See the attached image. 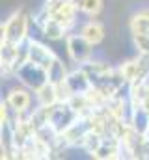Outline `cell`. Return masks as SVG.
I'll use <instances>...</instances> for the list:
<instances>
[{"instance_id": "obj_1", "label": "cell", "mask_w": 149, "mask_h": 160, "mask_svg": "<svg viewBox=\"0 0 149 160\" xmlns=\"http://www.w3.org/2000/svg\"><path fill=\"white\" fill-rule=\"evenodd\" d=\"M26 28H28V19L23 11L15 13L11 19H8V22L2 28V41L4 43H11V45H21V41L26 36Z\"/></svg>"}, {"instance_id": "obj_2", "label": "cell", "mask_w": 149, "mask_h": 160, "mask_svg": "<svg viewBox=\"0 0 149 160\" xmlns=\"http://www.w3.org/2000/svg\"><path fill=\"white\" fill-rule=\"evenodd\" d=\"M17 75H19V78L23 80L26 86H30L34 89H39L41 86H45L49 82L47 69L34 63V62H30V60H26L23 65L17 67Z\"/></svg>"}, {"instance_id": "obj_3", "label": "cell", "mask_w": 149, "mask_h": 160, "mask_svg": "<svg viewBox=\"0 0 149 160\" xmlns=\"http://www.w3.org/2000/svg\"><path fill=\"white\" fill-rule=\"evenodd\" d=\"M78 118L80 116L73 110V106L69 102H64L62 106H54L52 116H50V125L54 127V130L58 134H64Z\"/></svg>"}, {"instance_id": "obj_4", "label": "cell", "mask_w": 149, "mask_h": 160, "mask_svg": "<svg viewBox=\"0 0 149 160\" xmlns=\"http://www.w3.org/2000/svg\"><path fill=\"white\" fill-rule=\"evenodd\" d=\"M93 43L86 39L84 36H69L67 38V52L76 63H88L91 56Z\"/></svg>"}, {"instance_id": "obj_5", "label": "cell", "mask_w": 149, "mask_h": 160, "mask_svg": "<svg viewBox=\"0 0 149 160\" xmlns=\"http://www.w3.org/2000/svg\"><path fill=\"white\" fill-rule=\"evenodd\" d=\"M65 84L73 95H86L93 88L91 78H90V75H86V71H74L71 75H67Z\"/></svg>"}, {"instance_id": "obj_6", "label": "cell", "mask_w": 149, "mask_h": 160, "mask_svg": "<svg viewBox=\"0 0 149 160\" xmlns=\"http://www.w3.org/2000/svg\"><path fill=\"white\" fill-rule=\"evenodd\" d=\"M28 60L41 65V67H45V69H49L50 63L54 62V54L49 48H45L43 45H39L36 41H30L28 43Z\"/></svg>"}, {"instance_id": "obj_7", "label": "cell", "mask_w": 149, "mask_h": 160, "mask_svg": "<svg viewBox=\"0 0 149 160\" xmlns=\"http://www.w3.org/2000/svg\"><path fill=\"white\" fill-rule=\"evenodd\" d=\"M8 102L15 112H24L30 104V95L24 89H13L8 97Z\"/></svg>"}, {"instance_id": "obj_8", "label": "cell", "mask_w": 149, "mask_h": 160, "mask_svg": "<svg viewBox=\"0 0 149 160\" xmlns=\"http://www.w3.org/2000/svg\"><path fill=\"white\" fill-rule=\"evenodd\" d=\"M65 24L64 22H60L58 19H54V17H49L45 22H43V32H45V36L49 38V39H60L64 34H65Z\"/></svg>"}, {"instance_id": "obj_9", "label": "cell", "mask_w": 149, "mask_h": 160, "mask_svg": "<svg viewBox=\"0 0 149 160\" xmlns=\"http://www.w3.org/2000/svg\"><path fill=\"white\" fill-rule=\"evenodd\" d=\"M131 30L134 36H149V11H142L132 17Z\"/></svg>"}, {"instance_id": "obj_10", "label": "cell", "mask_w": 149, "mask_h": 160, "mask_svg": "<svg viewBox=\"0 0 149 160\" xmlns=\"http://www.w3.org/2000/svg\"><path fill=\"white\" fill-rule=\"evenodd\" d=\"M37 97H39V102L45 104V106H52L56 101H58V91H56V86L47 82L45 86H41L37 89Z\"/></svg>"}, {"instance_id": "obj_11", "label": "cell", "mask_w": 149, "mask_h": 160, "mask_svg": "<svg viewBox=\"0 0 149 160\" xmlns=\"http://www.w3.org/2000/svg\"><path fill=\"white\" fill-rule=\"evenodd\" d=\"M47 75H49V82H50V84H54V86H56V84L65 82V78H67L64 63H62L60 60H56V58H54V62L50 63V67L47 69Z\"/></svg>"}, {"instance_id": "obj_12", "label": "cell", "mask_w": 149, "mask_h": 160, "mask_svg": "<svg viewBox=\"0 0 149 160\" xmlns=\"http://www.w3.org/2000/svg\"><path fill=\"white\" fill-rule=\"evenodd\" d=\"M82 36L90 41V43L97 45V43H101V41H103L105 32H103V26H101L99 22H88V24L82 28Z\"/></svg>"}, {"instance_id": "obj_13", "label": "cell", "mask_w": 149, "mask_h": 160, "mask_svg": "<svg viewBox=\"0 0 149 160\" xmlns=\"http://www.w3.org/2000/svg\"><path fill=\"white\" fill-rule=\"evenodd\" d=\"M136 71H138V63L136 60H131V62H125L123 67H121V77L125 78V82H134L136 78Z\"/></svg>"}, {"instance_id": "obj_14", "label": "cell", "mask_w": 149, "mask_h": 160, "mask_svg": "<svg viewBox=\"0 0 149 160\" xmlns=\"http://www.w3.org/2000/svg\"><path fill=\"white\" fill-rule=\"evenodd\" d=\"M101 8H103V0H86L84 2V11L88 13V15H97L99 11H101Z\"/></svg>"}, {"instance_id": "obj_15", "label": "cell", "mask_w": 149, "mask_h": 160, "mask_svg": "<svg viewBox=\"0 0 149 160\" xmlns=\"http://www.w3.org/2000/svg\"><path fill=\"white\" fill-rule=\"evenodd\" d=\"M84 2H86V0H71V4H73L76 9H82V8H84Z\"/></svg>"}, {"instance_id": "obj_16", "label": "cell", "mask_w": 149, "mask_h": 160, "mask_svg": "<svg viewBox=\"0 0 149 160\" xmlns=\"http://www.w3.org/2000/svg\"><path fill=\"white\" fill-rule=\"evenodd\" d=\"M146 138H149V130H147V134H146Z\"/></svg>"}]
</instances>
